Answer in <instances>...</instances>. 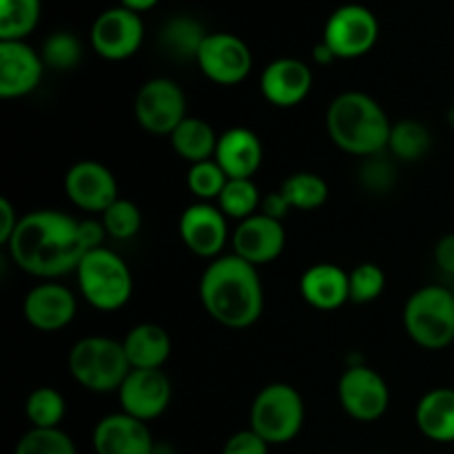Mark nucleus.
<instances>
[{"label":"nucleus","mask_w":454,"mask_h":454,"mask_svg":"<svg viewBox=\"0 0 454 454\" xmlns=\"http://www.w3.org/2000/svg\"><path fill=\"white\" fill-rule=\"evenodd\" d=\"M105 238L102 222L78 220L65 211L40 208L20 215L4 248L18 269L47 282L75 273L82 257L102 247Z\"/></svg>","instance_id":"1"},{"label":"nucleus","mask_w":454,"mask_h":454,"mask_svg":"<svg viewBox=\"0 0 454 454\" xmlns=\"http://www.w3.org/2000/svg\"><path fill=\"white\" fill-rule=\"evenodd\" d=\"M200 300L213 322L233 331L253 326L264 313V286L257 266L238 255H222L204 269Z\"/></svg>","instance_id":"2"},{"label":"nucleus","mask_w":454,"mask_h":454,"mask_svg":"<svg viewBox=\"0 0 454 454\" xmlns=\"http://www.w3.org/2000/svg\"><path fill=\"white\" fill-rule=\"evenodd\" d=\"M388 114L364 91H344L328 105L326 131L337 149L357 158H375L388 149Z\"/></svg>","instance_id":"3"},{"label":"nucleus","mask_w":454,"mask_h":454,"mask_svg":"<svg viewBox=\"0 0 454 454\" xmlns=\"http://www.w3.org/2000/svg\"><path fill=\"white\" fill-rule=\"evenodd\" d=\"M69 372L84 390L98 395L118 393L131 372L122 341L91 335L69 350Z\"/></svg>","instance_id":"4"},{"label":"nucleus","mask_w":454,"mask_h":454,"mask_svg":"<svg viewBox=\"0 0 454 454\" xmlns=\"http://www.w3.org/2000/svg\"><path fill=\"white\" fill-rule=\"evenodd\" d=\"M75 279L84 300L96 310L114 313L129 304L133 295V275L115 251L98 247L82 257Z\"/></svg>","instance_id":"5"},{"label":"nucleus","mask_w":454,"mask_h":454,"mask_svg":"<svg viewBox=\"0 0 454 454\" xmlns=\"http://www.w3.org/2000/svg\"><path fill=\"white\" fill-rule=\"evenodd\" d=\"M403 328L417 346L442 350L454 341V295L450 286H424L403 306Z\"/></svg>","instance_id":"6"},{"label":"nucleus","mask_w":454,"mask_h":454,"mask_svg":"<svg viewBox=\"0 0 454 454\" xmlns=\"http://www.w3.org/2000/svg\"><path fill=\"white\" fill-rule=\"evenodd\" d=\"M306 406L300 390L291 384H269L255 395L251 406V430L269 446L293 442L304 428Z\"/></svg>","instance_id":"7"},{"label":"nucleus","mask_w":454,"mask_h":454,"mask_svg":"<svg viewBox=\"0 0 454 454\" xmlns=\"http://www.w3.org/2000/svg\"><path fill=\"white\" fill-rule=\"evenodd\" d=\"M133 115L145 131L168 137L189 118L184 91L171 78L146 80L136 93Z\"/></svg>","instance_id":"8"},{"label":"nucleus","mask_w":454,"mask_h":454,"mask_svg":"<svg viewBox=\"0 0 454 454\" xmlns=\"http://www.w3.org/2000/svg\"><path fill=\"white\" fill-rule=\"evenodd\" d=\"M380 38V20L364 4H341L328 16L324 38L337 60H353L372 51Z\"/></svg>","instance_id":"9"},{"label":"nucleus","mask_w":454,"mask_h":454,"mask_svg":"<svg viewBox=\"0 0 454 454\" xmlns=\"http://www.w3.org/2000/svg\"><path fill=\"white\" fill-rule=\"evenodd\" d=\"M337 397L346 415L364 424L381 419L390 406L388 384L375 368L366 364H353L341 372Z\"/></svg>","instance_id":"10"},{"label":"nucleus","mask_w":454,"mask_h":454,"mask_svg":"<svg viewBox=\"0 0 454 454\" xmlns=\"http://www.w3.org/2000/svg\"><path fill=\"white\" fill-rule=\"evenodd\" d=\"M195 62L211 82L233 87V84L244 82L251 74L253 53L239 35L215 31L207 35Z\"/></svg>","instance_id":"11"},{"label":"nucleus","mask_w":454,"mask_h":454,"mask_svg":"<svg viewBox=\"0 0 454 454\" xmlns=\"http://www.w3.org/2000/svg\"><path fill=\"white\" fill-rule=\"evenodd\" d=\"M145 40V22L140 13L124 7H111L93 20L91 47L100 58L111 62L136 56Z\"/></svg>","instance_id":"12"},{"label":"nucleus","mask_w":454,"mask_h":454,"mask_svg":"<svg viewBox=\"0 0 454 454\" xmlns=\"http://www.w3.org/2000/svg\"><path fill=\"white\" fill-rule=\"evenodd\" d=\"M177 231L193 255L204 260H217L229 244V217L211 202H195L182 211Z\"/></svg>","instance_id":"13"},{"label":"nucleus","mask_w":454,"mask_h":454,"mask_svg":"<svg viewBox=\"0 0 454 454\" xmlns=\"http://www.w3.org/2000/svg\"><path fill=\"white\" fill-rule=\"evenodd\" d=\"M65 193L80 211L98 215H102L120 198L118 180L111 168L98 160H80L67 171Z\"/></svg>","instance_id":"14"},{"label":"nucleus","mask_w":454,"mask_h":454,"mask_svg":"<svg viewBox=\"0 0 454 454\" xmlns=\"http://www.w3.org/2000/svg\"><path fill=\"white\" fill-rule=\"evenodd\" d=\"M75 313H78V300L71 288L53 279L29 288L22 301V315L27 324L43 333L62 331L74 322Z\"/></svg>","instance_id":"15"},{"label":"nucleus","mask_w":454,"mask_h":454,"mask_svg":"<svg viewBox=\"0 0 454 454\" xmlns=\"http://www.w3.org/2000/svg\"><path fill=\"white\" fill-rule=\"evenodd\" d=\"M171 380L164 371H136V368H131V372L118 390L122 412L145 421V424L164 415L168 403H171Z\"/></svg>","instance_id":"16"},{"label":"nucleus","mask_w":454,"mask_h":454,"mask_svg":"<svg viewBox=\"0 0 454 454\" xmlns=\"http://www.w3.org/2000/svg\"><path fill=\"white\" fill-rule=\"evenodd\" d=\"M231 244H233V255L242 257L248 264H270L286 248V231L279 220L255 213L248 220L238 222L231 235Z\"/></svg>","instance_id":"17"},{"label":"nucleus","mask_w":454,"mask_h":454,"mask_svg":"<svg viewBox=\"0 0 454 454\" xmlns=\"http://www.w3.org/2000/svg\"><path fill=\"white\" fill-rule=\"evenodd\" d=\"M44 69L43 56L25 40H0V98L29 96L38 89Z\"/></svg>","instance_id":"18"},{"label":"nucleus","mask_w":454,"mask_h":454,"mask_svg":"<svg viewBox=\"0 0 454 454\" xmlns=\"http://www.w3.org/2000/svg\"><path fill=\"white\" fill-rule=\"evenodd\" d=\"M262 96L279 109L301 105L313 89V71L297 58H278L260 75Z\"/></svg>","instance_id":"19"},{"label":"nucleus","mask_w":454,"mask_h":454,"mask_svg":"<svg viewBox=\"0 0 454 454\" xmlns=\"http://www.w3.org/2000/svg\"><path fill=\"white\" fill-rule=\"evenodd\" d=\"M93 450L96 454H153L155 446L149 426L120 411L98 421Z\"/></svg>","instance_id":"20"},{"label":"nucleus","mask_w":454,"mask_h":454,"mask_svg":"<svg viewBox=\"0 0 454 454\" xmlns=\"http://www.w3.org/2000/svg\"><path fill=\"white\" fill-rule=\"evenodd\" d=\"M300 293L309 306L317 310H337L350 301L348 273L341 266L322 262L301 273Z\"/></svg>","instance_id":"21"},{"label":"nucleus","mask_w":454,"mask_h":454,"mask_svg":"<svg viewBox=\"0 0 454 454\" xmlns=\"http://www.w3.org/2000/svg\"><path fill=\"white\" fill-rule=\"evenodd\" d=\"M264 158V146L255 131L247 127H233L224 131L217 140L215 162L224 168L229 177H248L257 173Z\"/></svg>","instance_id":"22"},{"label":"nucleus","mask_w":454,"mask_h":454,"mask_svg":"<svg viewBox=\"0 0 454 454\" xmlns=\"http://www.w3.org/2000/svg\"><path fill=\"white\" fill-rule=\"evenodd\" d=\"M124 353L136 371H162L171 357V337L158 324H137L124 335Z\"/></svg>","instance_id":"23"},{"label":"nucleus","mask_w":454,"mask_h":454,"mask_svg":"<svg viewBox=\"0 0 454 454\" xmlns=\"http://www.w3.org/2000/svg\"><path fill=\"white\" fill-rule=\"evenodd\" d=\"M415 424L426 439L454 443V388H433L417 402Z\"/></svg>","instance_id":"24"},{"label":"nucleus","mask_w":454,"mask_h":454,"mask_svg":"<svg viewBox=\"0 0 454 454\" xmlns=\"http://www.w3.org/2000/svg\"><path fill=\"white\" fill-rule=\"evenodd\" d=\"M208 31L204 29L198 18L191 16H173L162 25L158 35V43L168 58L180 62L198 60V53L202 43L207 40Z\"/></svg>","instance_id":"25"},{"label":"nucleus","mask_w":454,"mask_h":454,"mask_svg":"<svg viewBox=\"0 0 454 454\" xmlns=\"http://www.w3.org/2000/svg\"><path fill=\"white\" fill-rule=\"evenodd\" d=\"M168 140H171L173 151H176L180 158H184L189 164H198L215 158L220 136H217L215 129H213L207 120L189 115V118L168 136Z\"/></svg>","instance_id":"26"},{"label":"nucleus","mask_w":454,"mask_h":454,"mask_svg":"<svg viewBox=\"0 0 454 454\" xmlns=\"http://www.w3.org/2000/svg\"><path fill=\"white\" fill-rule=\"evenodd\" d=\"M433 146V136L419 120H399L390 129L388 151L402 162H419Z\"/></svg>","instance_id":"27"},{"label":"nucleus","mask_w":454,"mask_h":454,"mask_svg":"<svg viewBox=\"0 0 454 454\" xmlns=\"http://www.w3.org/2000/svg\"><path fill=\"white\" fill-rule=\"evenodd\" d=\"M279 193L284 195L291 211H315L328 200V184L317 173L300 171L282 182Z\"/></svg>","instance_id":"28"},{"label":"nucleus","mask_w":454,"mask_h":454,"mask_svg":"<svg viewBox=\"0 0 454 454\" xmlns=\"http://www.w3.org/2000/svg\"><path fill=\"white\" fill-rule=\"evenodd\" d=\"M262 200L264 198L260 195L255 182L248 177H229L215 204L229 220L242 222L260 213Z\"/></svg>","instance_id":"29"},{"label":"nucleus","mask_w":454,"mask_h":454,"mask_svg":"<svg viewBox=\"0 0 454 454\" xmlns=\"http://www.w3.org/2000/svg\"><path fill=\"white\" fill-rule=\"evenodd\" d=\"M43 0H0V40H25L34 34Z\"/></svg>","instance_id":"30"},{"label":"nucleus","mask_w":454,"mask_h":454,"mask_svg":"<svg viewBox=\"0 0 454 454\" xmlns=\"http://www.w3.org/2000/svg\"><path fill=\"white\" fill-rule=\"evenodd\" d=\"M65 412V397L49 386L31 390L25 402V415L31 428H60Z\"/></svg>","instance_id":"31"},{"label":"nucleus","mask_w":454,"mask_h":454,"mask_svg":"<svg viewBox=\"0 0 454 454\" xmlns=\"http://www.w3.org/2000/svg\"><path fill=\"white\" fill-rule=\"evenodd\" d=\"M226 182H229V176L215 162V158L207 160V162L191 164L189 171H186V186L198 198V202L215 204L220 193L224 191Z\"/></svg>","instance_id":"32"},{"label":"nucleus","mask_w":454,"mask_h":454,"mask_svg":"<svg viewBox=\"0 0 454 454\" xmlns=\"http://www.w3.org/2000/svg\"><path fill=\"white\" fill-rule=\"evenodd\" d=\"M40 56L49 69L71 71L82 60V43L78 40V35L69 34V31H56L44 40Z\"/></svg>","instance_id":"33"},{"label":"nucleus","mask_w":454,"mask_h":454,"mask_svg":"<svg viewBox=\"0 0 454 454\" xmlns=\"http://www.w3.org/2000/svg\"><path fill=\"white\" fill-rule=\"evenodd\" d=\"M106 235L114 239H131L142 229V211L136 202L127 198H118L100 215Z\"/></svg>","instance_id":"34"},{"label":"nucleus","mask_w":454,"mask_h":454,"mask_svg":"<svg viewBox=\"0 0 454 454\" xmlns=\"http://www.w3.org/2000/svg\"><path fill=\"white\" fill-rule=\"evenodd\" d=\"M13 454H78L74 439L60 428H31L16 443Z\"/></svg>","instance_id":"35"},{"label":"nucleus","mask_w":454,"mask_h":454,"mask_svg":"<svg viewBox=\"0 0 454 454\" xmlns=\"http://www.w3.org/2000/svg\"><path fill=\"white\" fill-rule=\"evenodd\" d=\"M350 282V301L359 306L372 304L381 297L386 288V273L380 264L372 262H364V264L355 266L348 273Z\"/></svg>","instance_id":"36"},{"label":"nucleus","mask_w":454,"mask_h":454,"mask_svg":"<svg viewBox=\"0 0 454 454\" xmlns=\"http://www.w3.org/2000/svg\"><path fill=\"white\" fill-rule=\"evenodd\" d=\"M269 443L255 430H239L226 439L222 454H269Z\"/></svg>","instance_id":"37"},{"label":"nucleus","mask_w":454,"mask_h":454,"mask_svg":"<svg viewBox=\"0 0 454 454\" xmlns=\"http://www.w3.org/2000/svg\"><path fill=\"white\" fill-rule=\"evenodd\" d=\"M434 264L439 266L442 273L454 279V233L439 238L437 247H434Z\"/></svg>","instance_id":"38"},{"label":"nucleus","mask_w":454,"mask_h":454,"mask_svg":"<svg viewBox=\"0 0 454 454\" xmlns=\"http://www.w3.org/2000/svg\"><path fill=\"white\" fill-rule=\"evenodd\" d=\"M18 222H20V215L13 208V204L7 198H0V244L3 247H7V242L12 239Z\"/></svg>","instance_id":"39"},{"label":"nucleus","mask_w":454,"mask_h":454,"mask_svg":"<svg viewBox=\"0 0 454 454\" xmlns=\"http://www.w3.org/2000/svg\"><path fill=\"white\" fill-rule=\"evenodd\" d=\"M260 213H264V215H269V217H273V220L282 222L284 217L291 213V207H288V202L284 200V195L279 193V189H278V191H273V193H269L264 200H262Z\"/></svg>","instance_id":"40"},{"label":"nucleus","mask_w":454,"mask_h":454,"mask_svg":"<svg viewBox=\"0 0 454 454\" xmlns=\"http://www.w3.org/2000/svg\"><path fill=\"white\" fill-rule=\"evenodd\" d=\"M160 0H120V7L129 9V12L133 13H145V12H151V9L158 4Z\"/></svg>","instance_id":"41"},{"label":"nucleus","mask_w":454,"mask_h":454,"mask_svg":"<svg viewBox=\"0 0 454 454\" xmlns=\"http://www.w3.org/2000/svg\"><path fill=\"white\" fill-rule=\"evenodd\" d=\"M313 58H315V62H319V65H331V62H335V60H337L335 53L331 51V47H328L326 43L315 44V49H313Z\"/></svg>","instance_id":"42"},{"label":"nucleus","mask_w":454,"mask_h":454,"mask_svg":"<svg viewBox=\"0 0 454 454\" xmlns=\"http://www.w3.org/2000/svg\"><path fill=\"white\" fill-rule=\"evenodd\" d=\"M450 291H452V295H454V279H452V284H450Z\"/></svg>","instance_id":"43"},{"label":"nucleus","mask_w":454,"mask_h":454,"mask_svg":"<svg viewBox=\"0 0 454 454\" xmlns=\"http://www.w3.org/2000/svg\"><path fill=\"white\" fill-rule=\"evenodd\" d=\"M375 454H386V452H375Z\"/></svg>","instance_id":"44"}]
</instances>
